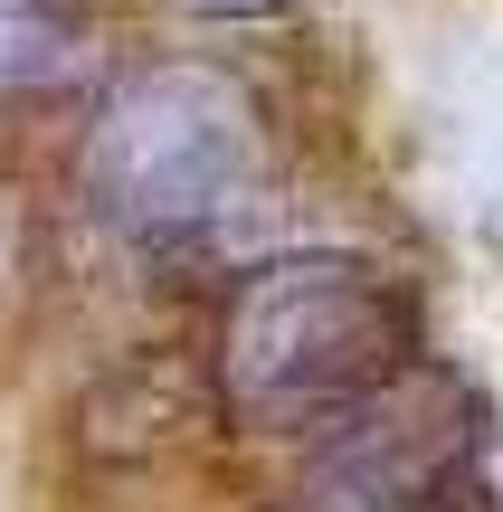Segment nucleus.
<instances>
[{"label": "nucleus", "mask_w": 503, "mask_h": 512, "mask_svg": "<svg viewBox=\"0 0 503 512\" xmlns=\"http://www.w3.org/2000/svg\"><path fill=\"white\" fill-rule=\"evenodd\" d=\"M399 294L371 266H266L228 313V399L266 427H314L399 370Z\"/></svg>", "instance_id": "nucleus-2"}, {"label": "nucleus", "mask_w": 503, "mask_h": 512, "mask_svg": "<svg viewBox=\"0 0 503 512\" xmlns=\"http://www.w3.org/2000/svg\"><path fill=\"white\" fill-rule=\"evenodd\" d=\"M257 181V105L219 67H143L86 133V190L133 238H200Z\"/></svg>", "instance_id": "nucleus-1"}, {"label": "nucleus", "mask_w": 503, "mask_h": 512, "mask_svg": "<svg viewBox=\"0 0 503 512\" xmlns=\"http://www.w3.org/2000/svg\"><path fill=\"white\" fill-rule=\"evenodd\" d=\"M181 10H209V19H257V10H276V0H181Z\"/></svg>", "instance_id": "nucleus-4"}, {"label": "nucleus", "mask_w": 503, "mask_h": 512, "mask_svg": "<svg viewBox=\"0 0 503 512\" xmlns=\"http://www.w3.org/2000/svg\"><path fill=\"white\" fill-rule=\"evenodd\" d=\"M86 57L67 0H0V86H57Z\"/></svg>", "instance_id": "nucleus-3"}]
</instances>
